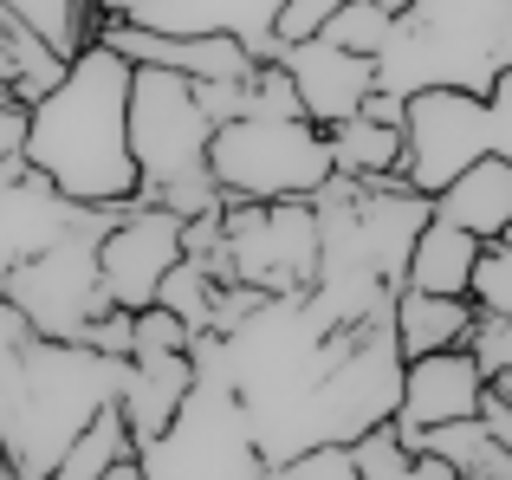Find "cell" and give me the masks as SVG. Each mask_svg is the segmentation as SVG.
Wrapping results in <instances>:
<instances>
[{
    "instance_id": "e0dca14e",
    "label": "cell",
    "mask_w": 512,
    "mask_h": 480,
    "mask_svg": "<svg viewBox=\"0 0 512 480\" xmlns=\"http://www.w3.org/2000/svg\"><path fill=\"white\" fill-rule=\"evenodd\" d=\"M474 253H480V240L467 234V228H454V221L428 215L422 228H415V240H409L402 286H415V292H448V299H461L467 279H474Z\"/></svg>"
},
{
    "instance_id": "7c38bea8",
    "label": "cell",
    "mask_w": 512,
    "mask_h": 480,
    "mask_svg": "<svg viewBox=\"0 0 512 480\" xmlns=\"http://www.w3.org/2000/svg\"><path fill=\"white\" fill-rule=\"evenodd\" d=\"M279 65H286L292 91H299V111L312 117L318 130H331V124H344V117H357L363 98L376 91V59L331 46L325 33L292 39V46L279 52Z\"/></svg>"
},
{
    "instance_id": "d4e9b609",
    "label": "cell",
    "mask_w": 512,
    "mask_h": 480,
    "mask_svg": "<svg viewBox=\"0 0 512 480\" xmlns=\"http://www.w3.org/2000/svg\"><path fill=\"white\" fill-rule=\"evenodd\" d=\"M188 338H195V325L188 318H175L169 305H143V312H130V357H163V351H188Z\"/></svg>"
},
{
    "instance_id": "ab89813d",
    "label": "cell",
    "mask_w": 512,
    "mask_h": 480,
    "mask_svg": "<svg viewBox=\"0 0 512 480\" xmlns=\"http://www.w3.org/2000/svg\"><path fill=\"white\" fill-rule=\"evenodd\" d=\"M0 98H13V91H7V85H0Z\"/></svg>"
},
{
    "instance_id": "ffe728a7",
    "label": "cell",
    "mask_w": 512,
    "mask_h": 480,
    "mask_svg": "<svg viewBox=\"0 0 512 480\" xmlns=\"http://www.w3.org/2000/svg\"><path fill=\"white\" fill-rule=\"evenodd\" d=\"M124 455H137V442H130V429H124V409L104 403L98 416L72 435V448L59 455V468H52L46 480H104V468L124 461Z\"/></svg>"
},
{
    "instance_id": "8992f818",
    "label": "cell",
    "mask_w": 512,
    "mask_h": 480,
    "mask_svg": "<svg viewBox=\"0 0 512 480\" xmlns=\"http://www.w3.org/2000/svg\"><path fill=\"white\" fill-rule=\"evenodd\" d=\"M111 215L117 208H98V215L78 221L65 240H52L46 253H33L26 266H13V273L0 279V292L26 312V325H33L39 338L85 344V325L98 312H111L104 279H98V234L111 228Z\"/></svg>"
},
{
    "instance_id": "e575fe53",
    "label": "cell",
    "mask_w": 512,
    "mask_h": 480,
    "mask_svg": "<svg viewBox=\"0 0 512 480\" xmlns=\"http://www.w3.org/2000/svg\"><path fill=\"white\" fill-rule=\"evenodd\" d=\"M480 422H487V429H493V435H500V442L512 448V409H506V403H500V396H493V390L480 396Z\"/></svg>"
},
{
    "instance_id": "d590c367",
    "label": "cell",
    "mask_w": 512,
    "mask_h": 480,
    "mask_svg": "<svg viewBox=\"0 0 512 480\" xmlns=\"http://www.w3.org/2000/svg\"><path fill=\"white\" fill-rule=\"evenodd\" d=\"M104 480H143V468H137V455H124V461H111V468H104Z\"/></svg>"
},
{
    "instance_id": "5bb4252c",
    "label": "cell",
    "mask_w": 512,
    "mask_h": 480,
    "mask_svg": "<svg viewBox=\"0 0 512 480\" xmlns=\"http://www.w3.org/2000/svg\"><path fill=\"white\" fill-rule=\"evenodd\" d=\"M195 390V357L188 351H163V357H124V383H117V409H124L130 442H156L175 422V409Z\"/></svg>"
},
{
    "instance_id": "cb8c5ba5",
    "label": "cell",
    "mask_w": 512,
    "mask_h": 480,
    "mask_svg": "<svg viewBox=\"0 0 512 480\" xmlns=\"http://www.w3.org/2000/svg\"><path fill=\"white\" fill-rule=\"evenodd\" d=\"M467 299H474L480 312H512V247H506V240H480Z\"/></svg>"
},
{
    "instance_id": "f546056e",
    "label": "cell",
    "mask_w": 512,
    "mask_h": 480,
    "mask_svg": "<svg viewBox=\"0 0 512 480\" xmlns=\"http://www.w3.org/2000/svg\"><path fill=\"white\" fill-rule=\"evenodd\" d=\"M487 117H493V156L512 163V65L487 85Z\"/></svg>"
},
{
    "instance_id": "9a60e30c",
    "label": "cell",
    "mask_w": 512,
    "mask_h": 480,
    "mask_svg": "<svg viewBox=\"0 0 512 480\" xmlns=\"http://www.w3.org/2000/svg\"><path fill=\"white\" fill-rule=\"evenodd\" d=\"M428 202H435L441 221L467 228L474 240H500L512 228V163H506V156H493V150L474 156V163H467L448 189H435Z\"/></svg>"
},
{
    "instance_id": "5b68a950",
    "label": "cell",
    "mask_w": 512,
    "mask_h": 480,
    "mask_svg": "<svg viewBox=\"0 0 512 480\" xmlns=\"http://www.w3.org/2000/svg\"><path fill=\"white\" fill-rule=\"evenodd\" d=\"M214 117L201 104L195 78L169 65H137L130 78V156H137V202H163L169 189L208 176Z\"/></svg>"
},
{
    "instance_id": "7a4b0ae2",
    "label": "cell",
    "mask_w": 512,
    "mask_h": 480,
    "mask_svg": "<svg viewBox=\"0 0 512 480\" xmlns=\"http://www.w3.org/2000/svg\"><path fill=\"white\" fill-rule=\"evenodd\" d=\"M124 383V357L91 351L72 338H33L7 370H0V448L26 480H46L72 435L117 403Z\"/></svg>"
},
{
    "instance_id": "836d02e7",
    "label": "cell",
    "mask_w": 512,
    "mask_h": 480,
    "mask_svg": "<svg viewBox=\"0 0 512 480\" xmlns=\"http://www.w3.org/2000/svg\"><path fill=\"white\" fill-rule=\"evenodd\" d=\"M415 480H461L448 455H435V448H415Z\"/></svg>"
},
{
    "instance_id": "2e32d148",
    "label": "cell",
    "mask_w": 512,
    "mask_h": 480,
    "mask_svg": "<svg viewBox=\"0 0 512 480\" xmlns=\"http://www.w3.org/2000/svg\"><path fill=\"white\" fill-rule=\"evenodd\" d=\"M389 331H396V351L402 364L422 351H448V344H467L474 331V299H448V292H415V286H396L389 299Z\"/></svg>"
},
{
    "instance_id": "4dcf8cb0",
    "label": "cell",
    "mask_w": 512,
    "mask_h": 480,
    "mask_svg": "<svg viewBox=\"0 0 512 480\" xmlns=\"http://www.w3.org/2000/svg\"><path fill=\"white\" fill-rule=\"evenodd\" d=\"M33 338H39V331L26 325V312H20V305L7 299V292H0V370H7V364H13V357H20V351H26Z\"/></svg>"
},
{
    "instance_id": "7402d4cb",
    "label": "cell",
    "mask_w": 512,
    "mask_h": 480,
    "mask_svg": "<svg viewBox=\"0 0 512 480\" xmlns=\"http://www.w3.org/2000/svg\"><path fill=\"white\" fill-rule=\"evenodd\" d=\"M350 461H357V480H415V448L396 435V422H376L350 442Z\"/></svg>"
},
{
    "instance_id": "f1b7e54d",
    "label": "cell",
    "mask_w": 512,
    "mask_h": 480,
    "mask_svg": "<svg viewBox=\"0 0 512 480\" xmlns=\"http://www.w3.org/2000/svg\"><path fill=\"white\" fill-rule=\"evenodd\" d=\"M338 7H344V0H286V13H279V39H286V46H292V39H312Z\"/></svg>"
},
{
    "instance_id": "4316f807",
    "label": "cell",
    "mask_w": 512,
    "mask_h": 480,
    "mask_svg": "<svg viewBox=\"0 0 512 480\" xmlns=\"http://www.w3.org/2000/svg\"><path fill=\"white\" fill-rule=\"evenodd\" d=\"M273 480H357V461H350V442H325V448H305V455L279 461Z\"/></svg>"
},
{
    "instance_id": "f35d334b",
    "label": "cell",
    "mask_w": 512,
    "mask_h": 480,
    "mask_svg": "<svg viewBox=\"0 0 512 480\" xmlns=\"http://www.w3.org/2000/svg\"><path fill=\"white\" fill-rule=\"evenodd\" d=\"M500 240H506V247H512V228H506V234H500Z\"/></svg>"
},
{
    "instance_id": "44dd1931",
    "label": "cell",
    "mask_w": 512,
    "mask_h": 480,
    "mask_svg": "<svg viewBox=\"0 0 512 480\" xmlns=\"http://www.w3.org/2000/svg\"><path fill=\"white\" fill-rule=\"evenodd\" d=\"M7 13H20L59 59H72L91 33H98V0H0Z\"/></svg>"
},
{
    "instance_id": "8d00e7d4",
    "label": "cell",
    "mask_w": 512,
    "mask_h": 480,
    "mask_svg": "<svg viewBox=\"0 0 512 480\" xmlns=\"http://www.w3.org/2000/svg\"><path fill=\"white\" fill-rule=\"evenodd\" d=\"M487 390H493V396H500V403L512 409V370H500V377H487Z\"/></svg>"
},
{
    "instance_id": "484cf974",
    "label": "cell",
    "mask_w": 512,
    "mask_h": 480,
    "mask_svg": "<svg viewBox=\"0 0 512 480\" xmlns=\"http://www.w3.org/2000/svg\"><path fill=\"white\" fill-rule=\"evenodd\" d=\"M467 351H474V364L487 370V377L512 370V312H480V305H474V331H467Z\"/></svg>"
},
{
    "instance_id": "74e56055",
    "label": "cell",
    "mask_w": 512,
    "mask_h": 480,
    "mask_svg": "<svg viewBox=\"0 0 512 480\" xmlns=\"http://www.w3.org/2000/svg\"><path fill=\"white\" fill-rule=\"evenodd\" d=\"M376 7H383V13H389V20H402V13H409V7H415V0H376Z\"/></svg>"
},
{
    "instance_id": "d6a6232c",
    "label": "cell",
    "mask_w": 512,
    "mask_h": 480,
    "mask_svg": "<svg viewBox=\"0 0 512 480\" xmlns=\"http://www.w3.org/2000/svg\"><path fill=\"white\" fill-rule=\"evenodd\" d=\"M402 111H409V98H402V91H383V85H376L370 98H363V111H357V117H376V124H396V130H402Z\"/></svg>"
},
{
    "instance_id": "52a82bcc",
    "label": "cell",
    "mask_w": 512,
    "mask_h": 480,
    "mask_svg": "<svg viewBox=\"0 0 512 480\" xmlns=\"http://www.w3.org/2000/svg\"><path fill=\"white\" fill-rule=\"evenodd\" d=\"M221 279H240V286H260V292H312L318 286L312 202H227Z\"/></svg>"
},
{
    "instance_id": "603a6c76",
    "label": "cell",
    "mask_w": 512,
    "mask_h": 480,
    "mask_svg": "<svg viewBox=\"0 0 512 480\" xmlns=\"http://www.w3.org/2000/svg\"><path fill=\"white\" fill-rule=\"evenodd\" d=\"M389 26H396V20H389L376 0H344V7L331 13L318 33H325L331 46H344V52H363V59H376V52H383V39H389Z\"/></svg>"
},
{
    "instance_id": "6da1fadb",
    "label": "cell",
    "mask_w": 512,
    "mask_h": 480,
    "mask_svg": "<svg viewBox=\"0 0 512 480\" xmlns=\"http://www.w3.org/2000/svg\"><path fill=\"white\" fill-rule=\"evenodd\" d=\"M130 78L137 65L104 39L65 59L59 85L26 104L20 163L39 169L78 208H130L137 202V156H130Z\"/></svg>"
},
{
    "instance_id": "ac0fdd59",
    "label": "cell",
    "mask_w": 512,
    "mask_h": 480,
    "mask_svg": "<svg viewBox=\"0 0 512 480\" xmlns=\"http://www.w3.org/2000/svg\"><path fill=\"white\" fill-rule=\"evenodd\" d=\"M325 143H331V169L350 176V182L396 176V163H402V130L376 124V117H344V124L325 130Z\"/></svg>"
},
{
    "instance_id": "30bf717a",
    "label": "cell",
    "mask_w": 512,
    "mask_h": 480,
    "mask_svg": "<svg viewBox=\"0 0 512 480\" xmlns=\"http://www.w3.org/2000/svg\"><path fill=\"white\" fill-rule=\"evenodd\" d=\"M480 396H487V370L474 364L467 344H448V351H422L402 364V396H396V435L415 448L422 429H441V422H467L480 416Z\"/></svg>"
},
{
    "instance_id": "9c48e42d",
    "label": "cell",
    "mask_w": 512,
    "mask_h": 480,
    "mask_svg": "<svg viewBox=\"0 0 512 480\" xmlns=\"http://www.w3.org/2000/svg\"><path fill=\"white\" fill-rule=\"evenodd\" d=\"M182 260V221L169 208L150 202H130L111 215V228L98 234V279H104V299L124 305V312H143L163 286V273Z\"/></svg>"
},
{
    "instance_id": "8fae6325",
    "label": "cell",
    "mask_w": 512,
    "mask_h": 480,
    "mask_svg": "<svg viewBox=\"0 0 512 480\" xmlns=\"http://www.w3.org/2000/svg\"><path fill=\"white\" fill-rule=\"evenodd\" d=\"M91 215H98V208L65 202L39 169H26L20 156H7V163H0V279H7L13 266H26L33 253H46L52 240H65Z\"/></svg>"
},
{
    "instance_id": "83f0119b",
    "label": "cell",
    "mask_w": 512,
    "mask_h": 480,
    "mask_svg": "<svg viewBox=\"0 0 512 480\" xmlns=\"http://www.w3.org/2000/svg\"><path fill=\"white\" fill-rule=\"evenodd\" d=\"M253 111H266V117H305L299 111V91H292V78H286V65H279V59H266L260 72H253Z\"/></svg>"
},
{
    "instance_id": "3957f363",
    "label": "cell",
    "mask_w": 512,
    "mask_h": 480,
    "mask_svg": "<svg viewBox=\"0 0 512 480\" xmlns=\"http://www.w3.org/2000/svg\"><path fill=\"white\" fill-rule=\"evenodd\" d=\"M188 357H195V390L175 409L169 429L137 448L143 480H273V461L260 455L247 409L227 383L221 331H195Z\"/></svg>"
},
{
    "instance_id": "d6986e66",
    "label": "cell",
    "mask_w": 512,
    "mask_h": 480,
    "mask_svg": "<svg viewBox=\"0 0 512 480\" xmlns=\"http://www.w3.org/2000/svg\"><path fill=\"white\" fill-rule=\"evenodd\" d=\"M415 448H435V455H448L454 468H461V480H512V448H506L480 416L441 422V429H422V435H415Z\"/></svg>"
},
{
    "instance_id": "ba28073f",
    "label": "cell",
    "mask_w": 512,
    "mask_h": 480,
    "mask_svg": "<svg viewBox=\"0 0 512 480\" xmlns=\"http://www.w3.org/2000/svg\"><path fill=\"white\" fill-rule=\"evenodd\" d=\"M487 150H493L487 91H461V85L409 91V111H402V163H396V176L409 189H422V195L448 189Z\"/></svg>"
},
{
    "instance_id": "1f68e13d",
    "label": "cell",
    "mask_w": 512,
    "mask_h": 480,
    "mask_svg": "<svg viewBox=\"0 0 512 480\" xmlns=\"http://www.w3.org/2000/svg\"><path fill=\"white\" fill-rule=\"evenodd\" d=\"M20 137H26V104L20 98H0V163L20 156Z\"/></svg>"
},
{
    "instance_id": "277c9868",
    "label": "cell",
    "mask_w": 512,
    "mask_h": 480,
    "mask_svg": "<svg viewBox=\"0 0 512 480\" xmlns=\"http://www.w3.org/2000/svg\"><path fill=\"white\" fill-rule=\"evenodd\" d=\"M208 176L221 202H312L331 176V143L312 117L240 111L214 124Z\"/></svg>"
},
{
    "instance_id": "4fadbf2b",
    "label": "cell",
    "mask_w": 512,
    "mask_h": 480,
    "mask_svg": "<svg viewBox=\"0 0 512 480\" xmlns=\"http://www.w3.org/2000/svg\"><path fill=\"white\" fill-rule=\"evenodd\" d=\"M279 13H286V0H137L130 20L156 26V33H227L266 65L286 52Z\"/></svg>"
}]
</instances>
